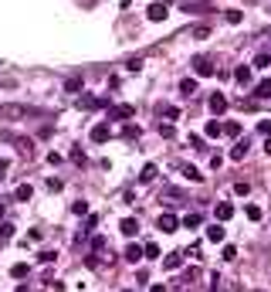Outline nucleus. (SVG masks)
<instances>
[{
    "label": "nucleus",
    "instance_id": "obj_1",
    "mask_svg": "<svg viewBox=\"0 0 271 292\" xmlns=\"http://www.w3.org/2000/svg\"><path fill=\"white\" fill-rule=\"evenodd\" d=\"M190 65H194V72L200 78H210V75H217V68H213V61L207 58V55H197L194 61H190Z\"/></svg>",
    "mask_w": 271,
    "mask_h": 292
},
{
    "label": "nucleus",
    "instance_id": "obj_2",
    "mask_svg": "<svg viewBox=\"0 0 271 292\" xmlns=\"http://www.w3.org/2000/svg\"><path fill=\"white\" fill-rule=\"evenodd\" d=\"M180 10H187V14H207V10H213V3L210 0H183Z\"/></svg>",
    "mask_w": 271,
    "mask_h": 292
},
{
    "label": "nucleus",
    "instance_id": "obj_3",
    "mask_svg": "<svg viewBox=\"0 0 271 292\" xmlns=\"http://www.w3.org/2000/svg\"><path fill=\"white\" fill-rule=\"evenodd\" d=\"M156 228H159L163 234H173L176 228H180V221H176V214H170V211H166V214H159V221H156Z\"/></svg>",
    "mask_w": 271,
    "mask_h": 292
},
{
    "label": "nucleus",
    "instance_id": "obj_4",
    "mask_svg": "<svg viewBox=\"0 0 271 292\" xmlns=\"http://www.w3.org/2000/svg\"><path fill=\"white\" fill-rule=\"evenodd\" d=\"M0 112H3V116H10V119H20V116H38V109H31V105H3Z\"/></svg>",
    "mask_w": 271,
    "mask_h": 292
},
{
    "label": "nucleus",
    "instance_id": "obj_5",
    "mask_svg": "<svg viewBox=\"0 0 271 292\" xmlns=\"http://www.w3.org/2000/svg\"><path fill=\"white\" fill-rule=\"evenodd\" d=\"M207 105H210V112H213V116H224V112H227V96H224V92H213Z\"/></svg>",
    "mask_w": 271,
    "mask_h": 292
},
{
    "label": "nucleus",
    "instance_id": "obj_6",
    "mask_svg": "<svg viewBox=\"0 0 271 292\" xmlns=\"http://www.w3.org/2000/svg\"><path fill=\"white\" fill-rule=\"evenodd\" d=\"M180 265H183V252H170L163 258V269H166V272H176Z\"/></svg>",
    "mask_w": 271,
    "mask_h": 292
},
{
    "label": "nucleus",
    "instance_id": "obj_7",
    "mask_svg": "<svg viewBox=\"0 0 271 292\" xmlns=\"http://www.w3.org/2000/svg\"><path fill=\"white\" fill-rule=\"evenodd\" d=\"M133 116H136L133 105H112L109 109V119H133Z\"/></svg>",
    "mask_w": 271,
    "mask_h": 292
},
{
    "label": "nucleus",
    "instance_id": "obj_8",
    "mask_svg": "<svg viewBox=\"0 0 271 292\" xmlns=\"http://www.w3.org/2000/svg\"><path fill=\"white\" fill-rule=\"evenodd\" d=\"M166 14H170L166 3H149V10H146V17L149 20H166Z\"/></svg>",
    "mask_w": 271,
    "mask_h": 292
},
{
    "label": "nucleus",
    "instance_id": "obj_9",
    "mask_svg": "<svg viewBox=\"0 0 271 292\" xmlns=\"http://www.w3.org/2000/svg\"><path fill=\"white\" fill-rule=\"evenodd\" d=\"M112 136V129H109V122H98V126H92V139L95 143H105V139Z\"/></svg>",
    "mask_w": 271,
    "mask_h": 292
},
{
    "label": "nucleus",
    "instance_id": "obj_10",
    "mask_svg": "<svg viewBox=\"0 0 271 292\" xmlns=\"http://www.w3.org/2000/svg\"><path fill=\"white\" fill-rule=\"evenodd\" d=\"M213 217H217L220 224H224V221H231V217H234V204H227V200H224V204H217V211H213Z\"/></svg>",
    "mask_w": 271,
    "mask_h": 292
},
{
    "label": "nucleus",
    "instance_id": "obj_11",
    "mask_svg": "<svg viewBox=\"0 0 271 292\" xmlns=\"http://www.w3.org/2000/svg\"><path fill=\"white\" fill-rule=\"evenodd\" d=\"M207 241H213V245L224 241V224H220V221H213L210 228H207Z\"/></svg>",
    "mask_w": 271,
    "mask_h": 292
},
{
    "label": "nucleus",
    "instance_id": "obj_12",
    "mask_svg": "<svg viewBox=\"0 0 271 292\" xmlns=\"http://www.w3.org/2000/svg\"><path fill=\"white\" fill-rule=\"evenodd\" d=\"M176 167H180V174L187 177V180H194V184H203V174H200L197 167H183V163H176Z\"/></svg>",
    "mask_w": 271,
    "mask_h": 292
},
{
    "label": "nucleus",
    "instance_id": "obj_13",
    "mask_svg": "<svg viewBox=\"0 0 271 292\" xmlns=\"http://www.w3.org/2000/svg\"><path fill=\"white\" fill-rule=\"evenodd\" d=\"M119 228H122L126 238H133V234L139 231V221H136V217H122V224H119Z\"/></svg>",
    "mask_w": 271,
    "mask_h": 292
},
{
    "label": "nucleus",
    "instance_id": "obj_14",
    "mask_svg": "<svg viewBox=\"0 0 271 292\" xmlns=\"http://www.w3.org/2000/svg\"><path fill=\"white\" fill-rule=\"evenodd\" d=\"M194 92H197V78H183V82H180V96L190 98Z\"/></svg>",
    "mask_w": 271,
    "mask_h": 292
},
{
    "label": "nucleus",
    "instance_id": "obj_15",
    "mask_svg": "<svg viewBox=\"0 0 271 292\" xmlns=\"http://www.w3.org/2000/svg\"><path fill=\"white\" fill-rule=\"evenodd\" d=\"M244 156H248V139H241V143L231 146V160H244Z\"/></svg>",
    "mask_w": 271,
    "mask_h": 292
},
{
    "label": "nucleus",
    "instance_id": "obj_16",
    "mask_svg": "<svg viewBox=\"0 0 271 292\" xmlns=\"http://www.w3.org/2000/svg\"><path fill=\"white\" fill-rule=\"evenodd\" d=\"M254 96H258V98H271V78H265V82L254 85Z\"/></svg>",
    "mask_w": 271,
    "mask_h": 292
},
{
    "label": "nucleus",
    "instance_id": "obj_17",
    "mask_svg": "<svg viewBox=\"0 0 271 292\" xmlns=\"http://www.w3.org/2000/svg\"><path fill=\"white\" fill-rule=\"evenodd\" d=\"M156 174H159V170H156V163H146V167H142V174H139V180H142V184H149V180H156Z\"/></svg>",
    "mask_w": 271,
    "mask_h": 292
},
{
    "label": "nucleus",
    "instance_id": "obj_18",
    "mask_svg": "<svg viewBox=\"0 0 271 292\" xmlns=\"http://www.w3.org/2000/svg\"><path fill=\"white\" fill-rule=\"evenodd\" d=\"M31 194H34V191H31V184H20L17 191H14V200H31Z\"/></svg>",
    "mask_w": 271,
    "mask_h": 292
},
{
    "label": "nucleus",
    "instance_id": "obj_19",
    "mask_svg": "<svg viewBox=\"0 0 271 292\" xmlns=\"http://www.w3.org/2000/svg\"><path fill=\"white\" fill-rule=\"evenodd\" d=\"M139 258H142V248H139V245H129V248H126V262H139Z\"/></svg>",
    "mask_w": 271,
    "mask_h": 292
},
{
    "label": "nucleus",
    "instance_id": "obj_20",
    "mask_svg": "<svg viewBox=\"0 0 271 292\" xmlns=\"http://www.w3.org/2000/svg\"><path fill=\"white\" fill-rule=\"evenodd\" d=\"M234 78H237L241 85H248V82H251V68H248V65H241V68L234 72Z\"/></svg>",
    "mask_w": 271,
    "mask_h": 292
},
{
    "label": "nucleus",
    "instance_id": "obj_21",
    "mask_svg": "<svg viewBox=\"0 0 271 292\" xmlns=\"http://www.w3.org/2000/svg\"><path fill=\"white\" fill-rule=\"evenodd\" d=\"M159 116L163 119H180V109H176V105H159Z\"/></svg>",
    "mask_w": 271,
    "mask_h": 292
},
{
    "label": "nucleus",
    "instance_id": "obj_22",
    "mask_svg": "<svg viewBox=\"0 0 271 292\" xmlns=\"http://www.w3.org/2000/svg\"><path fill=\"white\" fill-rule=\"evenodd\" d=\"M203 133H207V136H220V133H224V126H220V122H217V119H210V122H207V129H203Z\"/></svg>",
    "mask_w": 271,
    "mask_h": 292
},
{
    "label": "nucleus",
    "instance_id": "obj_23",
    "mask_svg": "<svg viewBox=\"0 0 271 292\" xmlns=\"http://www.w3.org/2000/svg\"><path fill=\"white\" fill-rule=\"evenodd\" d=\"M65 92H81V75L68 78V82H65Z\"/></svg>",
    "mask_w": 271,
    "mask_h": 292
},
{
    "label": "nucleus",
    "instance_id": "obj_24",
    "mask_svg": "<svg viewBox=\"0 0 271 292\" xmlns=\"http://www.w3.org/2000/svg\"><path fill=\"white\" fill-rule=\"evenodd\" d=\"M200 221H203V217H200V214L194 211V214H187V217H183V228H200Z\"/></svg>",
    "mask_w": 271,
    "mask_h": 292
},
{
    "label": "nucleus",
    "instance_id": "obj_25",
    "mask_svg": "<svg viewBox=\"0 0 271 292\" xmlns=\"http://www.w3.org/2000/svg\"><path fill=\"white\" fill-rule=\"evenodd\" d=\"M224 20H227V24H241L244 14H241V10H224Z\"/></svg>",
    "mask_w": 271,
    "mask_h": 292
},
{
    "label": "nucleus",
    "instance_id": "obj_26",
    "mask_svg": "<svg viewBox=\"0 0 271 292\" xmlns=\"http://www.w3.org/2000/svg\"><path fill=\"white\" fill-rule=\"evenodd\" d=\"M142 258H159V245H156V241H149V245L142 248Z\"/></svg>",
    "mask_w": 271,
    "mask_h": 292
},
{
    "label": "nucleus",
    "instance_id": "obj_27",
    "mask_svg": "<svg viewBox=\"0 0 271 292\" xmlns=\"http://www.w3.org/2000/svg\"><path fill=\"white\" fill-rule=\"evenodd\" d=\"M268 65H271V55H268V51H261V55L254 58V68H268Z\"/></svg>",
    "mask_w": 271,
    "mask_h": 292
},
{
    "label": "nucleus",
    "instance_id": "obj_28",
    "mask_svg": "<svg viewBox=\"0 0 271 292\" xmlns=\"http://www.w3.org/2000/svg\"><path fill=\"white\" fill-rule=\"evenodd\" d=\"M234 194L248 197V194H251V184H244V180H237V184H234Z\"/></svg>",
    "mask_w": 271,
    "mask_h": 292
},
{
    "label": "nucleus",
    "instance_id": "obj_29",
    "mask_svg": "<svg viewBox=\"0 0 271 292\" xmlns=\"http://www.w3.org/2000/svg\"><path fill=\"white\" fill-rule=\"evenodd\" d=\"M220 258H224V262H234V258H237V248H234V245H224Z\"/></svg>",
    "mask_w": 271,
    "mask_h": 292
},
{
    "label": "nucleus",
    "instance_id": "obj_30",
    "mask_svg": "<svg viewBox=\"0 0 271 292\" xmlns=\"http://www.w3.org/2000/svg\"><path fill=\"white\" fill-rule=\"evenodd\" d=\"M244 214L251 217V221H261V207H254V204H248V207H244Z\"/></svg>",
    "mask_w": 271,
    "mask_h": 292
},
{
    "label": "nucleus",
    "instance_id": "obj_31",
    "mask_svg": "<svg viewBox=\"0 0 271 292\" xmlns=\"http://www.w3.org/2000/svg\"><path fill=\"white\" fill-rule=\"evenodd\" d=\"M237 133H241V122H227L224 126V136H237Z\"/></svg>",
    "mask_w": 271,
    "mask_h": 292
},
{
    "label": "nucleus",
    "instance_id": "obj_32",
    "mask_svg": "<svg viewBox=\"0 0 271 292\" xmlns=\"http://www.w3.org/2000/svg\"><path fill=\"white\" fill-rule=\"evenodd\" d=\"M55 258H58V255H55V252H41V255H38V262H41V265H51Z\"/></svg>",
    "mask_w": 271,
    "mask_h": 292
},
{
    "label": "nucleus",
    "instance_id": "obj_33",
    "mask_svg": "<svg viewBox=\"0 0 271 292\" xmlns=\"http://www.w3.org/2000/svg\"><path fill=\"white\" fill-rule=\"evenodd\" d=\"M159 136L170 139V136H173V126H170V122H159Z\"/></svg>",
    "mask_w": 271,
    "mask_h": 292
},
{
    "label": "nucleus",
    "instance_id": "obj_34",
    "mask_svg": "<svg viewBox=\"0 0 271 292\" xmlns=\"http://www.w3.org/2000/svg\"><path fill=\"white\" fill-rule=\"evenodd\" d=\"M71 211H75V214H88V204H85V200H75Z\"/></svg>",
    "mask_w": 271,
    "mask_h": 292
},
{
    "label": "nucleus",
    "instance_id": "obj_35",
    "mask_svg": "<svg viewBox=\"0 0 271 292\" xmlns=\"http://www.w3.org/2000/svg\"><path fill=\"white\" fill-rule=\"evenodd\" d=\"M258 133H261V136H271V122H268V119L258 122Z\"/></svg>",
    "mask_w": 271,
    "mask_h": 292
},
{
    "label": "nucleus",
    "instance_id": "obj_36",
    "mask_svg": "<svg viewBox=\"0 0 271 292\" xmlns=\"http://www.w3.org/2000/svg\"><path fill=\"white\" fill-rule=\"evenodd\" d=\"M194 38H197V41H203V38H210V27H194Z\"/></svg>",
    "mask_w": 271,
    "mask_h": 292
},
{
    "label": "nucleus",
    "instance_id": "obj_37",
    "mask_svg": "<svg viewBox=\"0 0 271 292\" xmlns=\"http://www.w3.org/2000/svg\"><path fill=\"white\" fill-rule=\"evenodd\" d=\"M10 275H14V279H24V275H27V265H14Z\"/></svg>",
    "mask_w": 271,
    "mask_h": 292
},
{
    "label": "nucleus",
    "instance_id": "obj_38",
    "mask_svg": "<svg viewBox=\"0 0 271 292\" xmlns=\"http://www.w3.org/2000/svg\"><path fill=\"white\" fill-rule=\"evenodd\" d=\"M10 234H14V224H0V238H3V241H7Z\"/></svg>",
    "mask_w": 271,
    "mask_h": 292
},
{
    "label": "nucleus",
    "instance_id": "obj_39",
    "mask_svg": "<svg viewBox=\"0 0 271 292\" xmlns=\"http://www.w3.org/2000/svg\"><path fill=\"white\" fill-rule=\"evenodd\" d=\"M126 68H129V72H139V68H142V61H139V58H129V61H126Z\"/></svg>",
    "mask_w": 271,
    "mask_h": 292
},
{
    "label": "nucleus",
    "instance_id": "obj_40",
    "mask_svg": "<svg viewBox=\"0 0 271 292\" xmlns=\"http://www.w3.org/2000/svg\"><path fill=\"white\" fill-rule=\"evenodd\" d=\"M190 146H194V150H207V146H203V139H200V136H190Z\"/></svg>",
    "mask_w": 271,
    "mask_h": 292
},
{
    "label": "nucleus",
    "instance_id": "obj_41",
    "mask_svg": "<svg viewBox=\"0 0 271 292\" xmlns=\"http://www.w3.org/2000/svg\"><path fill=\"white\" fill-rule=\"evenodd\" d=\"M265 153H268V156H271V136H268V139H265Z\"/></svg>",
    "mask_w": 271,
    "mask_h": 292
},
{
    "label": "nucleus",
    "instance_id": "obj_42",
    "mask_svg": "<svg viewBox=\"0 0 271 292\" xmlns=\"http://www.w3.org/2000/svg\"><path fill=\"white\" fill-rule=\"evenodd\" d=\"M149 292H166V286H153V289H149Z\"/></svg>",
    "mask_w": 271,
    "mask_h": 292
},
{
    "label": "nucleus",
    "instance_id": "obj_43",
    "mask_svg": "<svg viewBox=\"0 0 271 292\" xmlns=\"http://www.w3.org/2000/svg\"><path fill=\"white\" fill-rule=\"evenodd\" d=\"M268 55H271V44H268Z\"/></svg>",
    "mask_w": 271,
    "mask_h": 292
},
{
    "label": "nucleus",
    "instance_id": "obj_44",
    "mask_svg": "<svg viewBox=\"0 0 271 292\" xmlns=\"http://www.w3.org/2000/svg\"><path fill=\"white\" fill-rule=\"evenodd\" d=\"M122 292H129V289H122Z\"/></svg>",
    "mask_w": 271,
    "mask_h": 292
}]
</instances>
